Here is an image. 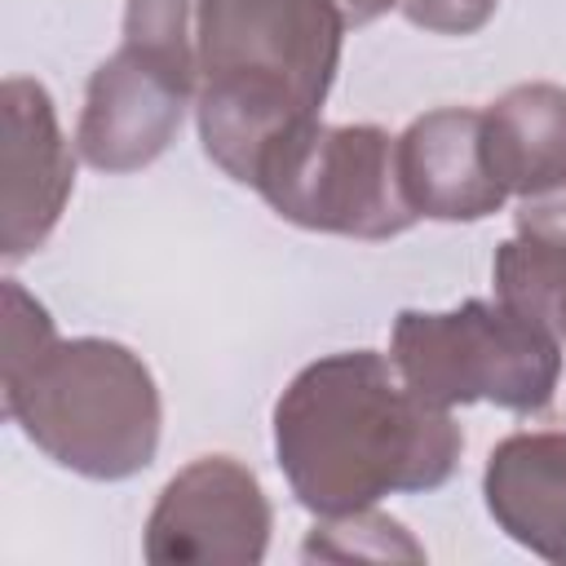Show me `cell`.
<instances>
[{"instance_id":"1","label":"cell","mask_w":566,"mask_h":566,"mask_svg":"<svg viewBox=\"0 0 566 566\" xmlns=\"http://www.w3.org/2000/svg\"><path fill=\"white\" fill-rule=\"evenodd\" d=\"M274 451L292 495L323 517L394 491L442 486L464 451L447 407L424 402L394 358L345 349L310 363L274 407Z\"/></svg>"},{"instance_id":"2","label":"cell","mask_w":566,"mask_h":566,"mask_svg":"<svg viewBox=\"0 0 566 566\" xmlns=\"http://www.w3.org/2000/svg\"><path fill=\"white\" fill-rule=\"evenodd\" d=\"M389 4L398 0H195L208 159L248 186L283 133L318 119L345 31Z\"/></svg>"},{"instance_id":"3","label":"cell","mask_w":566,"mask_h":566,"mask_svg":"<svg viewBox=\"0 0 566 566\" xmlns=\"http://www.w3.org/2000/svg\"><path fill=\"white\" fill-rule=\"evenodd\" d=\"M4 407L27 438L84 478H133L159 447V394L115 340H57L49 314L4 283Z\"/></svg>"},{"instance_id":"4","label":"cell","mask_w":566,"mask_h":566,"mask_svg":"<svg viewBox=\"0 0 566 566\" xmlns=\"http://www.w3.org/2000/svg\"><path fill=\"white\" fill-rule=\"evenodd\" d=\"M389 358L424 402L447 411L455 402L544 411L562 376V345L504 301H464L447 314L402 310Z\"/></svg>"},{"instance_id":"5","label":"cell","mask_w":566,"mask_h":566,"mask_svg":"<svg viewBox=\"0 0 566 566\" xmlns=\"http://www.w3.org/2000/svg\"><path fill=\"white\" fill-rule=\"evenodd\" d=\"M199 88L195 0H128L124 44L106 57L84 97L75 146L102 172H133L164 155Z\"/></svg>"},{"instance_id":"6","label":"cell","mask_w":566,"mask_h":566,"mask_svg":"<svg viewBox=\"0 0 566 566\" xmlns=\"http://www.w3.org/2000/svg\"><path fill=\"white\" fill-rule=\"evenodd\" d=\"M248 186L305 230L394 239L416 226L398 181V137L376 124L310 119L261 155Z\"/></svg>"},{"instance_id":"7","label":"cell","mask_w":566,"mask_h":566,"mask_svg":"<svg viewBox=\"0 0 566 566\" xmlns=\"http://www.w3.org/2000/svg\"><path fill=\"white\" fill-rule=\"evenodd\" d=\"M270 539V504L261 482L230 455H203L181 469L150 522V562H261Z\"/></svg>"},{"instance_id":"8","label":"cell","mask_w":566,"mask_h":566,"mask_svg":"<svg viewBox=\"0 0 566 566\" xmlns=\"http://www.w3.org/2000/svg\"><path fill=\"white\" fill-rule=\"evenodd\" d=\"M398 181L411 212L438 221H478L509 199L486 155L482 111L473 106L420 115L398 137Z\"/></svg>"},{"instance_id":"9","label":"cell","mask_w":566,"mask_h":566,"mask_svg":"<svg viewBox=\"0 0 566 566\" xmlns=\"http://www.w3.org/2000/svg\"><path fill=\"white\" fill-rule=\"evenodd\" d=\"M71 150L49 93L35 80L4 84V256L18 261L49 239L71 195Z\"/></svg>"},{"instance_id":"10","label":"cell","mask_w":566,"mask_h":566,"mask_svg":"<svg viewBox=\"0 0 566 566\" xmlns=\"http://www.w3.org/2000/svg\"><path fill=\"white\" fill-rule=\"evenodd\" d=\"M486 509L522 548L566 562V433L531 429L504 438L486 460Z\"/></svg>"},{"instance_id":"11","label":"cell","mask_w":566,"mask_h":566,"mask_svg":"<svg viewBox=\"0 0 566 566\" xmlns=\"http://www.w3.org/2000/svg\"><path fill=\"white\" fill-rule=\"evenodd\" d=\"M486 155L509 195L539 199L566 186V88L517 84L482 111Z\"/></svg>"},{"instance_id":"12","label":"cell","mask_w":566,"mask_h":566,"mask_svg":"<svg viewBox=\"0 0 566 566\" xmlns=\"http://www.w3.org/2000/svg\"><path fill=\"white\" fill-rule=\"evenodd\" d=\"M495 292L566 349V186L526 199L517 234L495 252Z\"/></svg>"},{"instance_id":"13","label":"cell","mask_w":566,"mask_h":566,"mask_svg":"<svg viewBox=\"0 0 566 566\" xmlns=\"http://www.w3.org/2000/svg\"><path fill=\"white\" fill-rule=\"evenodd\" d=\"M500 0H398L402 18L424 27V31H438V35H469L478 31L491 13H495Z\"/></svg>"}]
</instances>
